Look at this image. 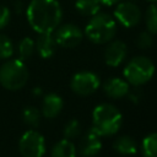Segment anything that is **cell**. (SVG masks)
I'll list each match as a JSON object with an SVG mask.
<instances>
[{
  "mask_svg": "<svg viewBox=\"0 0 157 157\" xmlns=\"http://www.w3.org/2000/svg\"><path fill=\"white\" fill-rule=\"evenodd\" d=\"M26 16L33 31L52 33L63 20V9L58 0H32L26 9Z\"/></svg>",
  "mask_w": 157,
  "mask_h": 157,
  "instance_id": "obj_1",
  "label": "cell"
},
{
  "mask_svg": "<svg viewBox=\"0 0 157 157\" xmlns=\"http://www.w3.org/2000/svg\"><path fill=\"white\" fill-rule=\"evenodd\" d=\"M123 124V115L119 109L110 103H101L92 112V128L97 135L112 136L117 134Z\"/></svg>",
  "mask_w": 157,
  "mask_h": 157,
  "instance_id": "obj_2",
  "label": "cell"
},
{
  "mask_svg": "<svg viewBox=\"0 0 157 157\" xmlns=\"http://www.w3.org/2000/svg\"><path fill=\"white\" fill-rule=\"evenodd\" d=\"M117 33V21L105 12H97L85 27L83 34L94 44H105L110 42Z\"/></svg>",
  "mask_w": 157,
  "mask_h": 157,
  "instance_id": "obj_3",
  "label": "cell"
},
{
  "mask_svg": "<svg viewBox=\"0 0 157 157\" xmlns=\"http://www.w3.org/2000/svg\"><path fill=\"white\" fill-rule=\"evenodd\" d=\"M155 74V65L147 56L139 55L132 58L124 67L123 75L129 85L140 87L148 82Z\"/></svg>",
  "mask_w": 157,
  "mask_h": 157,
  "instance_id": "obj_4",
  "label": "cell"
},
{
  "mask_svg": "<svg viewBox=\"0 0 157 157\" xmlns=\"http://www.w3.org/2000/svg\"><path fill=\"white\" fill-rule=\"evenodd\" d=\"M28 80V70L23 60L10 59L0 67V83L10 90L16 91L22 88Z\"/></svg>",
  "mask_w": 157,
  "mask_h": 157,
  "instance_id": "obj_5",
  "label": "cell"
},
{
  "mask_svg": "<svg viewBox=\"0 0 157 157\" xmlns=\"http://www.w3.org/2000/svg\"><path fill=\"white\" fill-rule=\"evenodd\" d=\"M18 150L23 157H43L45 153V140L36 130H27L18 141Z\"/></svg>",
  "mask_w": 157,
  "mask_h": 157,
  "instance_id": "obj_6",
  "label": "cell"
},
{
  "mask_svg": "<svg viewBox=\"0 0 157 157\" xmlns=\"http://www.w3.org/2000/svg\"><path fill=\"white\" fill-rule=\"evenodd\" d=\"M101 85L99 77L91 71H80L71 77L70 87L78 96H90L94 93Z\"/></svg>",
  "mask_w": 157,
  "mask_h": 157,
  "instance_id": "obj_7",
  "label": "cell"
},
{
  "mask_svg": "<svg viewBox=\"0 0 157 157\" xmlns=\"http://www.w3.org/2000/svg\"><path fill=\"white\" fill-rule=\"evenodd\" d=\"M141 16V10L134 1H119L114 9V20L126 28H131L139 25Z\"/></svg>",
  "mask_w": 157,
  "mask_h": 157,
  "instance_id": "obj_8",
  "label": "cell"
},
{
  "mask_svg": "<svg viewBox=\"0 0 157 157\" xmlns=\"http://www.w3.org/2000/svg\"><path fill=\"white\" fill-rule=\"evenodd\" d=\"M53 34L56 44L63 48H75L82 42L83 38V32L74 23H65L58 26Z\"/></svg>",
  "mask_w": 157,
  "mask_h": 157,
  "instance_id": "obj_9",
  "label": "cell"
},
{
  "mask_svg": "<svg viewBox=\"0 0 157 157\" xmlns=\"http://www.w3.org/2000/svg\"><path fill=\"white\" fill-rule=\"evenodd\" d=\"M128 55V47L123 40H110L104 50V61L108 66H119Z\"/></svg>",
  "mask_w": 157,
  "mask_h": 157,
  "instance_id": "obj_10",
  "label": "cell"
},
{
  "mask_svg": "<svg viewBox=\"0 0 157 157\" xmlns=\"http://www.w3.org/2000/svg\"><path fill=\"white\" fill-rule=\"evenodd\" d=\"M102 148L101 136L90 130L78 145V153L81 157H94Z\"/></svg>",
  "mask_w": 157,
  "mask_h": 157,
  "instance_id": "obj_11",
  "label": "cell"
},
{
  "mask_svg": "<svg viewBox=\"0 0 157 157\" xmlns=\"http://www.w3.org/2000/svg\"><path fill=\"white\" fill-rule=\"evenodd\" d=\"M129 90H130V86L126 82V80L120 77H112L107 80L103 85L104 93L113 99H119L128 96Z\"/></svg>",
  "mask_w": 157,
  "mask_h": 157,
  "instance_id": "obj_12",
  "label": "cell"
},
{
  "mask_svg": "<svg viewBox=\"0 0 157 157\" xmlns=\"http://www.w3.org/2000/svg\"><path fill=\"white\" fill-rule=\"evenodd\" d=\"M34 45H36V50L38 52L39 56H42L43 59H48L53 56L58 47L53 32L52 33H38Z\"/></svg>",
  "mask_w": 157,
  "mask_h": 157,
  "instance_id": "obj_13",
  "label": "cell"
},
{
  "mask_svg": "<svg viewBox=\"0 0 157 157\" xmlns=\"http://www.w3.org/2000/svg\"><path fill=\"white\" fill-rule=\"evenodd\" d=\"M63 107H64V102L59 94L48 93L44 96L42 102V114L48 119H53L56 115H59Z\"/></svg>",
  "mask_w": 157,
  "mask_h": 157,
  "instance_id": "obj_14",
  "label": "cell"
},
{
  "mask_svg": "<svg viewBox=\"0 0 157 157\" xmlns=\"http://www.w3.org/2000/svg\"><path fill=\"white\" fill-rule=\"evenodd\" d=\"M113 148L115 152H118L120 155H126V156L135 155L137 152V145H136L135 140L128 135L117 137L113 142Z\"/></svg>",
  "mask_w": 157,
  "mask_h": 157,
  "instance_id": "obj_15",
  "label": "cell"
},
{
  "mask_svg": "<svg viewBox=\"0 0 157 157\" xmlns=\"http://www.w3.org/2000/svg\"><path fill=\"white\" fill-rule=\"evenodd\" d=\"M76 147L71 140L63 139L58 141L50 152V157H76Z\"/></svg>",
  "mask_w": 157,
  "mask_h": 157,
  "instance_id": "obj_16",
  "label": "cell"
},
{
  "mask_svg": "<svg viewBox=\"0 0 157 157\" xmlns=\"http://www.w3.org/2000/svg\"><path fill=\"white\" fill-rule=\"evenodd\" d=\"M75 9L82 16H93L99 12L101 4L98 0H76Z\"/></svg>",
  "mask_w": 157,
  "mask_h": 157,
  "instance_id": "obj_17",
  "label": "cell"
},
{
  "mask_svg": "<svg viewBox=\"0 0 157 157\" xmlns=\"http://www.w3.org/2000/svg\"><path fill=\"white\" fill-rule=\"evenodd\" d=\"M144 157H157V132L146 135L141 144Z\"/></svg>",
  "mask_w": 157,
  "mask_h": 157,
  "instance_id": "obj_18",
  "label": "cell"
},
{
  "mask_svg": "<svg viewBox=\"0 0 157 157\" xmlns=\"http://www.w3.org/2000/svg\"><path fill=\"white\" fill-rule=\"evenodd\" d=\"M145 23L150 33L157 34V2H152L145 12Z\"/></svg>",
  "mask_w": 157,
  "mask_h": 157,
  "instance_id": "obj_19",
  "label": "cell"
},
{
  "mask_svg": "<svg viewBox=\"0 0 157 157\" xmlns=\"http://www.w3.org/2000/svg\"><path fill=\"white\" fill-rule=\"evenodd\" d=\"M36 45H34V40L29 37H25L23 39H21V42L18 43V55L21 60H26L28 58L32 56V54L34 53Z\"/></svg>",
  "mask_w": 157,
  "mask_h": 157,
  "instance_id": "obj_20",
  "label": "cell"
},
{
  "mask_svg": "<svg viewBox=\"0 0 157 157\" xmlns=\"http://www.w3.org/2000/svg\"><path fill=\"white\" fill-rule=\"evenodd\" d=\"M22 119L27 125L32 128H37L40 123V113L34 107H27L22 112Z\"/></svg>",
  "mask_w": 157,
  "mask_h": 157,
  "instance_id": "obj_21",
  "label": "cell"
},
{
  "mask_svg": "<svg viewBox=\"0 0 157 157\" xmlns=\"http://www.w3.org/2000/svg\"><path fill=\"white\" fill-rule=\"evenodd\" d=\"M64 139L67 140H74L81 134V124L76 119H71L70 121L66 123L64 128Z\"/></svg>",
  "mask_w": 157,
  "mask_h": 157,
  "instance_id": "obj_22",
  "label": "cell"
},
{
  "mask_svg": "<svg viewBox=\"0 0 157 157\" xmlns=\"http://www.w3.org/2000/svg\"><path fill=\"white\" fill-rule=\"evenodd\" d=\"M13 54V44L12 40L5 36L0 34V59H9Z\"/></svg>",
  "mask_w": 157,
  "mask_h": 157,
  "instance_id": "obj_23",
  "label": "cell"
},
{
  "mask_svg": "<svg viewBox=\"0 0 157 157\" xmlns=\"http://www.w3.org/2000/svg\"><path fill=\"white\" fill-rule=\"evenodd\" d=\"M137 48L140 49H148L151 48V45L153 44V37H152V33H150L148 31H145V32H141L137 37H136V40H135Z\"/></svg>",
  "mask_w": 157,
  "mask_h": 157,
  "instance_id": "obj_24",
  "label": "cell"
},
{
  "mask_svg": "<svg viewBox=\"0 0 157 157\" xmlns=\"http://www.w3.org/2000/svg\"><path fill=\"white\" fill-rule=\"evenodd\" d=\"M10 18H11V12H10V10H9L6 6L0 5V29L5 28V27L9 25Z\"/></svg>",
  "mask_w": 157,
  "mask_h": 157,
  "instance_id": "obj_25",
  "label": "cell"
},
{
  "mask_svg": "<svg viewBox=\"0 0 157 157\" xmlns=\"http://www.w3.org/2000/svg\"><path fill=\"white\" fill-rule=\"evenodd\" d=\"M128 96H129V98H130L131 102L137 103V102L140 101V98H141V91H140L139 87H135L134 90H129Z\"/></svg>",
  "mask_w": 157,
  "mask_h": 157,
  "instance_id": "obj_26",
  "label": "cell"
},
{
  "mask_svg": "<svg viewBox=\"0 0 157 157\" xmlns=\"http://www.w3.org/2000/svg\"><path fill=\"white\" fill-rule=\"evenodd\" d=\"M99 1V4L101 5H105V6H112V5H115V4H118L119 1H121V0H98Z\"/></svg>",
  "mask_w": 157,
  "mask_h": 157,
  "instance_id": "obj_27",
  "label": "cell"
},
{
  "mask_svg": "<svg viewBox=\"0 0 157 157\" xmlns=\"http://www.w3.org/2000/svg\"><path fill=\"white\" fill-rule=\"evenodd\" d=\"M13 7H15V11H16L17 13H21L22 10H23V6H22V2H21V1H15Z\"/></svg>",
  "mask_w": 157,
  "mask_h": 157,
  "instance_id": "obj_28",
  "label": "cell"
},
{
  "mask_svg": "<svg viewBox=\"0 0 157 157\" xmlns=\"http://www.w3.org/2000/svg\"><path fill=\"white\" fill-rule=\"evenodd\" d=\"M33 93H34V94H40V93H42L40 87H36V88L33 90Z\"/></svg>",
  "mask_w": 157,
  "mask_h": 157,
  "instance_id": "obj_29",
  "label": "cell"
},
{
  "mask_svg": "<svg viewBox=\"0 0 157 157\" xmlns=\"http://www.w3.org/2000/svg\"><path fill=\"white\" fill-rule=\"evenodd\" d=\"M147 1H150V2H157V0H147Z\"/></svg>",
  "mask_w": 157,
  "mask_h": 157,
  "instance_id": "obj_30",
  "label": "cell"
},
{
  "mask_svg": "<svg viewBox=\"0 0 157 157\" xmlns=\"http://www.w3.org/2000/svg\"><path fill=\"white\" fill-rule=\"evenodd\" d=\"M126 1H135V0H126Z\"/></svg>",
  "mask_w": 157,
  "mask_h": 157,
  "instance_id": "obj_31",
  "label": "cell"
}]
</instances>
